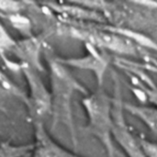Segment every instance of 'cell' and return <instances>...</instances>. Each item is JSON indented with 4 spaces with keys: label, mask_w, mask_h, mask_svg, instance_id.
Masks as SVG:
<instances>
[{
    "label": "cell",
    "mask_w": 157,
    "mask_h": 157,
    "mask_svg": "<svg viewBox=\"0 0 157 157\" xmlns=\"http://www.w3.org/2000/svg\"><path fill=\"white\" fill-rule=\"evenodd\" d=\"M83 104L88 117V129L107 150L108 156L115 157L113 145V102L103 91L85 98Z\"/></svg>",
    "instance_id": "6da1fadb"
},
{
    "label": "cell",
    "mask_w": 157,
    "mask_h": 157,
    "mask_svg": "<svg viewBox=\"0 0 157 157\" xmlns=\"http://www.w3.org/2000/svg\"><path fill=\"white\" fill-rule=\"evenodd\" d=\"M15 45L14 40L10 38L7 32L0 24V48L1 49H8Z\"/></svg>",
    "instance_id": "ba28073f"
},
{
    "label": "cell",
    "mask_w": 157,
    "mask_h": 157,
    "mask_svg": "<svg viewBox=\"0 0 157 157\" xmlns=\"http://www.w3.org/2000/svg\"><path fill=\"white\" fill-rule=\"evenodd\" d=\"M146 157H157V144L143 138H137Z\"/></svg>",
    "instance_id": "52a82bcc"
},
{
    "label": "cell",
    "mask_w": 157,
    "mask_h": 157,
    "mask_svg": "<svg viewBox=\"0 0 157 157\" xmlns=\"http://www.w3.org/2000/svg\"><path fill=\"white\" fill-rule=\"evenodd\" d=\"M123 108L141 120L157 137V109L154 107L125 104Z\"/></svg>",
    "instance_id": "5b68a950"
},
{
    "label": "cell",
    "mask_w": 157,
    "mask_h": 157,
    "mask_svg": "<svg viewBox=\"0 0 157 157\" xmlns=\"http://www.w3.org/2000/svg\"><path fill=\"white\" fill-rule=\"evenodd\" d=\"M21 4L13 1H0V9L6 12H16L19 10Z\"/></svg>",
    "instance_id": "30bf717a"
},
{
    "label": "cell",
    "mask_w": 157,
    "mask_h": 157,
    "mask_svg": "<svg viewBox=\"0 0 157 157\" xmlns=\"http://www.w3.org/2000/svg\"><path fill=\"white\" fill-rule=\"evenodd\" d=\"M34 157H81L75 155L62 146L55 144L46 133L40 128L38 134V143L35 149Z\"/></svg>",
    "instance_id": "277c9868"
},
{
    "label": "cell",
    "mask_w": 157,
    "mask_h": 157,
    "mask_svg": "<svg viewBox=\"0 0 157 157\" xmlns=\"http://www.w3.org/2000/svg\"><path fill=\"white\" fill-rule=\"evenodd\" d=\"M55 78V86L56 91V100L57 105L60 107V112L65 117L67 121H70V98L71 95L75 90H79L86 92L85 88L81 86L76 80H75L60 65H56L55 73L53 74Z\"/></svg>",
    "instance_id": "3957f363"
},
{
    "label": "cell",
    "mask_w": 157,
    "mask_h": 157,
    "mask_svg": "<svg viewBox=\"0 0 157 157\" xmlns=\"http://www.w3.org/2000/svg\"><path fill=\"white\" fill-rule=\"evenodd\" d=\"M150 81L146 82V86H144V88H143V90L145 93L146 97L150 99V101L154 102L157 106V88L155 87V86L154 84H152V82H150Z\"/></svg>",
    "instance_id": "9c48e42d"
},
{
    "label": "cell",
    "mask_w": 157,
    "mask_h": 157,
    "mask_svg": "<svg viewBox=\"0 0 157 157\" xmlns=\"http://www.w3.org/2000/svg\"><path fill=\"white\" fill-rule=\"evenodd\" d=\"M27 148L24 147H15L6 144L0 148V157H18L25 154Z\"/></svg>",
    "instance_id": "8992f818"
},
{
    "label": "cell",
    "mask_w": 157,
    "mask_h": 157,
    "mask_svg": "<svg viewBox=\"0 0 157 157\" xmlns=\"http://www.w3.org/2000/svg\"><path fill=\"white\" fill-rule=\"evenodd\" d=\"M2 79V75H1V73H0V80Z\"/></svg>",
    "instance_id": "8fae6325"
},
{
    "label": "cell",
    "mask_w": 157,
    "mask_h": 157,
    "mask_svg": "<svg viewBox=\"0 0 157 157\" xmlns=\"http://www.w3.org/2000/svg\"><path fill=\"white\" fill-rule=\"evenodd\" d=\"M113 138L121 145L129 157H146L137 137H135L126 125L121 100L119 96L113 101Z\"/></svg>",
    "instance_id": "7a4b0ae2"
}]
</instances>
